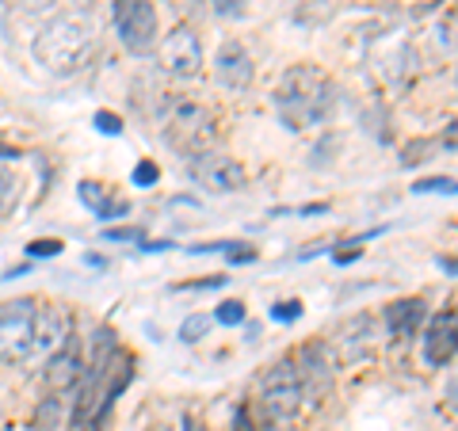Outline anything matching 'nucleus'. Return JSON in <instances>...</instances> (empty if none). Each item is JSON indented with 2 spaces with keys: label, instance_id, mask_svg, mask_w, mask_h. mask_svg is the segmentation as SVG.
<instances>
[{
  "label": "nucleus",
  "instance_id": "obj_23",
  "mask_svg": "<svg viewBox=\"0 0 458 431\" xmlns=\"http://www.w3.org/2000/svg\"><path fill=\"white\" fill-rule=\"evenodd\" d=\"M104 241H114V244H141V241H146V229H134V225L104 229Z\"/></svg>",
  "mask_w": 458,
  "mask_h": 431
},
{
  "label": "nucleus",
  "instance_id": "obj_2",
  "mask_svg": "<svg viewBox=\"0 0 458 431\" xmlns=\"http://www.w3.org/2000/svg\"><path fill=\"white\" fill-rule=\"evenodd\" d=\"M92 50H96L92 23H89V16H73V12H65V16H54L38 31V38H35L38 65H47L50 73H57V77L77 73V69L92 57Z\"/></svg>",
  "mask_w": 458,
  "mask_h": 431
},
{
  "label": "nucleus",
  "instance_id": "obj_31",
  "mask_svg": "<svg viewBox=\"0 0 458 431\" xmlns=\"http://www.w3.org/2000/svg\"><path fill=\"white\" fill-rule=\"evenodd\" d=\"M443 146H451V149H458V123H451L447 131H443Z\"/></svg>",
  "mask_w": 458,
  "mask_h": 431
},
{
  "label": "nucleus",
  "instance_id": "obj_27",
  "mask_svg": "<svg viewBox=\"0 0 458 431\" xmlns=\"http://www.w3.org/2000/svg\"><path fill=\"white\" fill-rule=\"evenodd\" d=\"M225 260L229 264H252L256 249H249V244H225Z\"/></svg>",
  "mask_w": 458,
  "mask_h": 431
},
{
  "label": "nucleus",
  "instance_id": "obj_26",
  "mask_svg": "<svg viewBox=\"0 0 458 431\" xmlns=\"http://www.w3.org/2000/svg\"><path fill=\"white\" fill-rule=\"evenodd\" d=\"M96 131L99 134H123V119L114 111H96Z\"/></svg>",
  "mask_w": 458,
  "mask_h": 431
},
{
  "label": "nucleus",
  "instance_id": "obj_1",
  "mask_svg": "<svg viewBox=\"0 0 458 431\" xmlns=\"http://www.w3.org/2000/svg\"><path fill=\"white\" fill-rule=\"evenodd\" d=\"M276 104H279L286 131H306V126H321V123L333 119L336 89L321 69L294 65V69H286L283 80H279Z\"/></svg>",
  "mask_w": 458,
  "mask_h": 431
},
{
  "label": "nucleus",
  "instance_id": "obj_11",
  "mask_svg": "<svg viewBox=\"0 0 458 431\" xmlns=\"http://www.w3.org/2000/svg\"><path fill=\"white\" fill-rule=\"evenodd\" d=\"M294 370H298V382H302L306 397H325L333 390V359H328L321 343H306L294 359Z\"/></svg>",
  "mask_w": 458,
  "mask_h": 431
},
{
  "label": "nucleus",
  "instance_id": "obj_9",
  "mask_svg": "<svg viewBox=\"0 0 458 431\" xmlns=\"http://www.w3.org/2000/svg\"><path fill=\"white\" fill-rule=\"evenodd\" d=\"M420 343H424V363L428 367H447L458 355V313L454 309L436 313V317L428 321Z\"/></svg>",
  "mask_w": 458,
  "mask_h": 431
},
{
  "label": "nucleus",
  "instance_id": "obj_22",
  "mask_svg": "<svg viewBox=\"0 0 458 431\" xmlns=\"http://www.w3.org/2000/svg\"><path fill=\"white\" fill-rule=\"evenodd\" d=\"M134 188H157V180H161V168H157L153 161H138L134 172H131Z\"/></svg>",
  "mask_w": 458,
  "mask_h": 431
},
{
  "label": "nucleus",
  "instance_id": "obj_21",
  "mask_svg": "<svg viewBox=\"0 0 458 431\" xmlns=\"http://www.w3.org/2000/svg\"><path fill=\"white\" fill-rule=\"evenodd\" d=\"M245 317H249V313H245V301H222V306H218V313H214V321H222V325H229V328H233V325H245Z\"/></svg>",
  "mask_w": 458,
  "mask_h": 431
},
{
  "label": "nucleus",
  "instance_id": "obj_25",
  "mask_svg": "<svg viewBox=\"0 0 458 431\" xmlns=\"http://www.w3.org/2000/svg\"><path fill=\"white\" fill-rule=\"evenodd\" d=\"M62 249H65V244L57 241V237H47V241H31V244H27V256H35V260H42V256H57Z\"/></svg>",
  "mask_w": 458,
  "mask_h": 431
},
{
  "label": "nucleus",
  "instance_id": "obj_13",
  "mask_svg": "<svg viewBox=\"0 0 458 431\" xmlns=\"http://www.w3.org/2000/svg\"><path fill=\"white\" fill-rule=\"evenodd\" d=\"M77 336H69L62 348L50 355L47 363V385L54 393H65V390H77L81 378H84V359H81V348L73 343Z\"/></svg>",
  "mask_w": 458,
  "mask_h": 431
},
{
  "label": "nucleus",
  "instance_id": "obj_3",
  "mask_svg": "<svg viewBox=\"0 0 458 431\" xmlns=\"http://www.w3.org/2000/svg\"><path fill=\"white\" fill-rule=\"evenodd\" d=\"M111 23L131 54H153L161 42V23H157V8L149 0H114Z\"/></svg>",
  "mask_w": 458,
  "mask_h": 431
},
{
  "label": "nucleus",
  "instance_id": "obj_19",
  "mask_svg": "<svg viewBox=\"0 0 458 431\" xmlns=\"http://www.w3.org/2000/svg\"><path fill=\"white\" fill-rule=\"evenodd\" d=\"M57 416H62V401L50 397V401H42V405L35 409V416H31V427H35V431H42V427L54 431V427H57Z\"/></svg>",
  "mask_w": 458,
  "mask_h": 431
},
{
  "label": "nucleus",
  "instance_id": "obj_7",
  "mask_svg": "<svg viewBox=\"0 0 458 431\" xmlns=\"http://www.w3.org/2000/svg\"><path fill=\"white\" fill-rule=\"evenodd\" d=\"M191 180L199 183V188L225 195V191H245L249 172H245V165H241L237 156L199 153V156H191Z\"/></svg>",
  "mask_w": 458,
  "mask_h": 431
},
{
  "label": "nucleus",
  "instance_id": "obj_6",
  "mask_svg": "<svg viewBox=\"0 0 458 431\" xmlns=\"http://www.w3.org/2000/svg\"><path fill=\"white\" fill-rule=\"evenodd\" d=\"M35 298H16L0 306V363H20L35 351Z\"/></svg>",
  "mask_w": 458,
  "mask_h": 431
},
{
  "label": "nucleus",
  "instance_id": "obj_12",
  "mask_svg": "<svg viewBox=\"0 0 458 431\" xmlns=\"http://www.w3.org/2000/svg\"><path fill=\"white\" fill-rule=\"evenodd\" d=\"M73 336V313L69 306H42L35 313V351H57Z\"/></svg>",
  "mask_w": 458,
  "mask_h": 431
},
{
  "label": "nucleus",
  "instance_id": "obj_28",
  "mask_svg": "<svg viewBox=\"0 0 458 431\" xmlns=\"http://www.w3.org/2000/svg\"><path fill=\"white\" fill-rule=\"evenodd\" d=\"M225 279L222 275H207V279H199V283H183L180 291H214V286H222Z\"/></svg>",
  "mask_w": 458,
  "mask_h": 431
},
{
  "label": "nucleus",
  "instance_id": "obj_8",
  "mask_svg": "<svg viewBox=\"0 0 458 431\" xmlns=\"http://www.w3.org/2000/svg\"><path fill=\"white\" fill-rule=\"evenodd\" d=\"M161 65L168 77L176 80H191L203 69V42L191 27H172L168 38L161 42Z\"/></svg>",
  "mask_w": 458,
  "mask_h": 431
},
{
  "label": "nucleus",
  "instance_id": "obj_33",
  "mask_svg": "<svg viewBox=\"0 0 458 431\" xmlns=\"http://www.w3.org/2000/svg\"><path fill=\"white\" fill-rule=\"evenodd\" d=\"M443 271H447V275H458V260H451V256H439V260H436Z\"/></svg>",
  "mask_w": 458,
  "mask_h": 431
},
{
  "label": "nucleus",
  "instance_id": "obj_34",
  "mask_svg": "<svg viewBox=\"0 0 458 431\" xmlns=\"http://www.w3.org/2000/svg\"><path fill=\"white\" fill-rule=\"evenodd\" d=\"M183 427H188V431H207V427H195V420H183Z\"/></svg>",
  "mask_w": 458,
  "mask_h": 431
},
{
  "label": "nucleus",
  "instance_id": "obj_24",
  "mask_svg": "<svg viewBox=\"0 0 458 431\" xmlns=\"http://www.w3.org/2000/svg\"><path fill=\"white\" fill-rule=\"evenodd\" d=\"M271 317H276V321H298V317H302V301H298V298L276 301V306H271Z\"/></svg>",
  "mask_w": 458,
  "mask_h": 431
},
{
  "label": "nucleus",
  "instance_id": "obj_5",
  "mask_svg": "<svg viewBox=\"0 0 458 431\" xmlns=\"http://www.w3.org/2000/svg\"><path fill=\"white\" fill-rule=\"evenodd\" d=\"M165 138L172 141V149H180L183 156H199L210 149L214 141V119L203 104H195V99H180L176 107H172L168 123H165Z\"/></svg>",
  "mask_w": 458,
  "mask_h": 431
},
{
  "label": "nucleus",
  "instance_id": "obj_10",
  "mask_svg": "<svg viewBox=\"0 0 458 431\" xmlns=\"http://www.w3.org/2000/svg\"><path fill=\"white\" fill-rule=\"evenodd\" d=\"M214 77H218V84H222V89H229V92L249 89L252 77H256L252 54L241 46L237 38L222 42V46H218V57H214Z\"/></svg>",
  "mask_w": 458,
  "mask_h": 431
},
{
  "label": "nucleus",
  "instance_id": "obj_18",
  "mask_svg": "<svg viewBox=\"0 0 458 431\" xmlns=\"http://www.w3.org/2000/svg\"><path fill=\"white\" fill-rule=\"evenodd\" d=\"M210 325H214V317H207V313H191V317L180 325V340L183 343H199L210 333Z\"/></svg>",
  "mask_w": 458,
  "mask_h": 431
},
{
  "label": "nucleus",
  "instance_id": "obj_16",
  "mask_svg": "<svg viewBox=\"0 0 458 431\" xmlns=\"http://www.w3.org/2000/svg\"><path fill=\"white\" fill-rule=\"evenodd\" d=\"M77 195H81L84 207L99 214V218H119V214H126V203H111L107 188H104V183H96V180L77 183Z\"/></svg>",
  "mask_w": 458,
  "mask_h": 431
},
{
  "label": "nucleus",
  "instance_id": "obj_15",
  "mask_svg": "<svg viewBox=\"0 0 458 431\" xmlns=\"http://www.w3.org/2000/svg\"><path fill=\"white\" fill-rule=\"evenodd\" d=\"M424 298H401V301H390V306L382 309V325L390 336H412L424 321Z\"/></svg>",
  "mask_w": 458,
  "mask_h": 431
},
{
  "label": "nucleus",
  "instance_id": "obj_30",
  "mask_svg": "<svg viewBox=\"0 0 458 431\" xmlns=\"http://www.w3.org/2000/svg\"><path fill=\"white\" fill-rule=\"evenodd\" d=\"M47 4H54V0H12V8H23V12H38Z\"/></svg>",
  "mask_w": 458,
  "mask_h": 431
},
{
  "label": "nucleus",
  "instance_id": "obj_17",
  "mask_svg": "<svg viewBox=\"0 0 458 431\" xmlns=\"http://www.w3.org/2000/svg\"><path fill=\"white\" fill-rule=\"evenodd\" d=\"M20 203V176L0 165V214H12Z\"/></svg>",
  "mask_w": 458,
  "mask_h": 431
},
{
  "label": "nucleus",
  "instance_id": "obj_20",
  "mask_svg": "<svg viewBox=\"0 0 458 431\" xmlns=\"http://www.w3.org/2000/svg\"><path fill=\"white\" fill-rule=\"evenodd\" d=\"M412 191L417 195H458V180L454 176H432V180H417L412 183Z\"/></svg>",
  "mask_w": 458,
  "mask_h": 431
},
{
  "label": "nucleus",
  "instance_id": "obj_4",
  "mask_svg": "<svg viewBox=\"0 0 458 431\" xmlns=\"http://www.w3.org/2000/svg\"><path fill=\"white\" fill-rule=\"evenodd\" d=\"M302 382H298L294 363H276L260 382V409L267 416V424H291L302 412Z\"/></svg>",
  "mask_w": 458,
  "mask_h": 431
},
{
  "label": "nucleus",
  "instance_id": "obj_32",
  "mask_svg": "<svg viewBox=\"0 0 458 431\" xmlns=\"http://www.w3.org/2000/svg\"><path fill=\"white\" fill-rule=\"evenodd\" d=\"M447 401H451V405L458 409V370H454V375L447 378Z\"/></svg>",
  "mask_w": 458,
  "mask_h": 431
},
{
  "label": "nucleus",
  "instance_id": "obj_29",
  "mask_svg": "<svg viewBox=\"0 0 458 431\" xmlns=\"http://www.w3.org/2000/svg\"><path fill=\"white\" fill-rule=\"evenodd\" d=\"M233 431H256V424H252V416H249V409L241 405L237 412H233Z\"/></svg>",
  "mask_w": 458,
  "mask_h": 431
},
{
  "label": "nucleus",
  "instance_id": "obj_14",
  "mask_svg": "<svg viewBox=\"0 0 458 431\" xmlns=\"http://www.w3.org/2000/svg\"><path fill=\"white\" fill-rule=\"evenodd\" d=\"M375 343H378V328H375V321H370V317H355V321L336 336V348H340L344 363H360L363 355L375 351Z\"/></svg>",
  "mask_w": 458,
  "mask_h": 431
}]
</instances>
